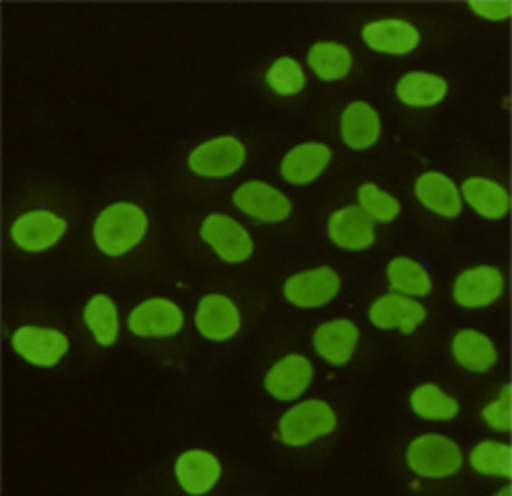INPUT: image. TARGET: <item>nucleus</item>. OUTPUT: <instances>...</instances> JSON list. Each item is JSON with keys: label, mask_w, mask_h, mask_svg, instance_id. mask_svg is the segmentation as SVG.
<instances>
[{"label": "nucleus", "mask_w": 512, "mask_h": 496, "mask_svg": "<svg viewBox=\"0 0 512 496\" xmlns=\"http://www.w3.org/2000/svg\"><path fill=\"white\" fill-rule=\"evenodd\" d=\"M148 232V218L134 203H115L95 224V242L109 257H121L136 248Z\"/></svg>", "instance_id": "1"}, {"label": "nucleus", "mask_w": 512, "mask_h": 496, "mask_svg": "<svg viewBox=\"0 0 512 496\" xmlns=\"http://www.w3.org/2000/svg\"><path fill=\"white\" fill-rule=\"evenodd\" d=\"M336 429L334 410L322 400H306L302 404L287 410L281 423L279 433L283 443L291 447H304L318 437L330 435Z\"/></svg>", "instance_id": "2"}, {"label": "nucleus", "mask_w": 512, "mask_h": 496, "mask_svg": "<svg viewBox=\"0 0 512 496\" xmlns=\"http://www.w3.org/2000/svg\"><path fill=\"white\" fill-rule=\"evenodd\" d=\"M408 466L422 478H447L463 466V453L443 435H422L408 447Z\"/></svg>", "instance_id": "3"}, {"label": "nucleus", "mask_w": 512, "mask_h": 496, "mask_svg": "<svg viewBox=\"0 0 512 496\" xmlns=\"http://www.w3.org/2000/svg\"><path fill=\"white\" fill-rule=\"evenodd\" d=\"M246 160V148L232 136H222L197 146L189 156V167L201 177L222 179L234 175Z\"/></svg>", "instance_id": "4"}, {"label": "nucleus", "mask_w": 512, "mask_h": 496, "mask_svg": "<svg viewBox=\"0 0 512 496\" xmlns=\"http://www.w3.org/2000/svg\"><path fill=\"white\" fill-rule=\"evenodd\" d=\"M13 347L33 365L54 367L68 353L70 341L54 328L23 326L13 335Z\"/></svg>", "instance_id": "5"}, {"label": "nucleus", "mask_w": 512, "mask_h": 496, "mask_svg": "<svg viewBox=\"0 0 512 496\" xmlns=\"http://www.w3.org/2000/svg\"><path fill=\"white\" fill-rule=\"evenodd\" d=\"M201 238L228 263H242L254 251L250 234L236 220L222 214H213L203 222Z\"/></svg>", "instance_id": "6"}, {"label": "nucleus", "mask_w": 512, "mask_h": 496, "mask_svg": "<svg viewBox=\"0 0 512 496\" xmlns=\"http://www.w3.org/2000/svg\"><path fill=\"white\" fill-rule=\"evenodd\" d=\"M340 292V277L330 267L293 275L285 283V298L300 308H320Z\"/></svg>", "instance_id": "7"}, {"label": "nucleus", "mask_w": 512, "mask_h": 496, "mask_svg": "<svg viewBox=\"0 0 512 496\" xmlns=\"http://www.w3.org/2000/svg\"><path fill=\"white\" fill-rule=\"evenodd\" d=\"M238 210L261 222H283L291 214V201L275 187L263 181H250L236 189Z\"/></svg>", "instance_id": "8"}, {"label": "nucleus", "mask_w": 512, "mask_h": 496, "mask_svg": "<svg viewBox=\"0 0 512 496\" xmlns=\"http://www.w3.org/2000/svg\"><path fill=\"white\" fill-rule=\"evenodd\" d=\"M68 224L64 218L52 214V212H29L21 216L13 224V240L17 246H21L23 251L29 253H41L48 251L54 244L60 242V238L66 234Z\"/></svg>", "instance_id": "9"}, {"label": "nucleus", "mask_w": 512, "mask_h": 496, "mask_svg": "<svg viewBox=\"0 0 512 496\" xmlns=\"http://www.w3.org/2000/svg\"><path fill=\"white\" fill-rule=\"evenodd\" d=\"M183 324L181 308L164 298L148 300L130 314V330L138 337H173Z\"/></svg>", "instance_id": "10"}, {"label": "nucleus", "mask_w": 512, "mask_h": 496, "mask_svg": "<svg viewBox=\"0 0 512 496\" xmlns=\"http://www.w3.org/2000/svg\"><path fill=\"white\" fill-rule=\"evenodd\" d=\"M502 292L504 277L496 267H474L457 277L453 296L463 308H484L494 304Z\"/></svg>", "instance_id": "11"}, {"label": "nucleus", "mask_w": 512, "mask_h": 496, "mask_svg": "<svg viewBox=\"0 0 512 496\" xmlns=\"http://www.w3.org/2000/svg\"><path fill=\"white\" fill-rule=\"evenodd\" d=\"M195 322L203 337L211 341H228L238 333L240 312L230 298L211 294L199 302Z\"/></svg>", "instance_id": "12"}, {"label": "nucleus", "mask_w": 512, "mask_h": 496, "mask_svg": "<svg viewBox=\"0 0 512 496\" xmlns=\"http://www.w3.org/2000/svg\"><path fill=\"white\" fill-rule=\"evenodd\" d=\"M314 380V367L304 355H287L267 374L265 386L277 400L300 398Z\"/></svg>", "instance_id": "13"}, {"label": "nucleus", "mask_w": 512, "mask_h": 496, "mask_svg": "<svg viewBox=\"0 0 512 496\" xmlns=\"http://www.w3.org/2000/svg\"><path fill=\"white\" fill-rule=\"evenodd\" d=\"M328 236L334 244L347 251H365L375 242L373 220L361 210V205H349L332 214L328 222Z\"/></svg>", "instance_id": "14"}, {"label": "nucleus", "mask_w": 512, "mask_h": 496, "mask_svg": "<svg viewBox=\"0 0 512 496\" xmlns=\"http://www.w3.org/2000/svg\"><path fill=\"white\" fill-rule=\"evenodd\" d=\"M363 39L365 44L375 52L404 56L418 46L420 33L408 21L386 19V21H375L365 25Z\"/></svg>", "instance_id": "15"}, {"label": "nucleus", "mask_w": 512, "mask_h": 496, "mask_svg": "<svg viewBox=\"0 0 512 496\" xmlns=\"http://www.w3.org/2000/svg\"><path fill=\"white\" fill-rule=\"evenodd\" d=\"M369 318L377 328H383V330L400 328L404 335H412L416 326L426 320V310L422 304L406 296L390 294V296L379 298L371 306Z\"/></svg>", "instance_id": "16"}, {"label": "nucleus", "mask_w": 512, "mask_h": 496, "mask_svg": "<svg viewBox=\"0 0 512 496\" xmlns=\"http://www.w3.org/2000/svg\"><path fill=\"white\" fill-rule=\"evenodd\" d=\"M359 343V328L351 320H332L322 324L314 335L316 351L332 365H345L351 361Z\"/></svg>", "instance_id": "17"}, {"label": "nucleus", "mask_w": 512, "mask_h": 496, "mask_svg": "<svg viewBox=\"0 0 512 496\" xmlns=\"http://www.w3.org/2000/svg\"><path fill=\"white\" fill-rule=\"evenodd\" d=\"M332 160V152L324 144H302L295 146L283 158L281 173L285 181L293 185H308L316 181Z\"/></svg>", "instance_id": "18"}, {"label": "nucleus", "mask_w": 512, "mask_h": 496, "mask_svg": "<svg viewBox=\"0 0 512 496\" xmlns=\"http://www.w3.org/2000/svg\"><path fill=\"white\" fill-rule=\"evenodd\" d=\"M222 476V466L216 456L207 451L193 449L183 453L177 460V478L189 494H205L218 484Z\"/></svg>", "instance_id": "19"}, {"label": "nucleus", "mask_w": 512, "mask_h": 496, "mask_svg": "<svg viewBox=\"0 0 512 496\" xmlns=\"http://www.w3.org/2000/svg\"><path fill=\"white\" fill-rule=\"evenodd\" d=\"M416 197L424 208H429L443 218H457L463 208L457 185L443 173L422 175L416 181Z\"/></svg>", "instance_id": "20"}, {"label": "nucleus", "mask_w": 512, "mask_h": 496, "mask_svg": "<svg viewBox=\"0 0 512 496\" xmlns=\"http://www.w3.org/2000/svg\"><path fill=\"white\" fill-rule=\"evenodd\" d=\"M340 132H343V140L349 148L365 150L379 140L381 119L369 103L357 101L345 109L343 121H340Z\"/></svg>", "instance_id": "21"}, {"label": "nucleus", "mask_w": 512, "mask_h": 496, "mask_svg": "<svg viewBox=\"0 0 512 496\" xmlns=\"http://www.w3.org/2000/svg\"><path fill=\"white\" fill-rule=\"evenodd\" d=\"M463 197L480 216L488 220H500L508 214V191L496 181L484 177L467 179L463 183Z\"/></svg>", "instance_id": "22"}, {"label": "nucleus", "mask_w": 512, "mask_h": 496, "mask_svg": "<svg viewBox=\"0 0 512 496\" xmlns=\"http://www.w3.org/2000/svg\"><path fill=\"white\" fill-rule=\"evenodd\" d=\"M447 80L426 72H410L398 82V97L410 107H433L447 97Z\"/></svg>", "instance_id": "23"}, {"label": "nucleus", "mask_w": 512, "mask_h": 496, "mask_svg": "<svg viewBox=\"0 0 512 496\" xmlns=\"http://www.w3.org/2000/svg\"><path fill=\"white\" fill-rule=\"evenodd\" d=\"M453 355L469 371L484 374L498 361L494 343L478 330H461L453 339Z\"/></svg>", "instance_id": "24"}, {"label": "nucleus", "mask_w": 512, "mask_h": 496, "mask_svg": "<svg viewBox=\"0 0 512 496\" xmlns=\"http://www.w3.org/2000/svg\"><path fill=\"white\" fill-rule=\"evenodd\" d=\"M412 408L418 417L429 421H451L457 417L459 402L451 396H447L439 386L424 384L414 390Z\"/></svg>", "instance_id": "25"}, {"label": "nucleus", "mask_w": 512, "mask_h": 496, "mask_svg": "<svg viewBox=\"0 0 512 496\" xmlns=\"http://www.w3.org/2000/svg\"><path fill=\"white\" fill-rule=\"evenodd\" d=\"M308 62H310L312 70L324 80L345 78L353 68L351 52L345 46L328 44V41H322V44H316L310 50Z\"/></svg>", "instance_id": "26"}, {"label": "nucleus", "mask_w": 512, "mask_h": 496, "mask_svg": "<svg viewBox=\"0 0 512 496\" xmlns=\"http://www.w3.org/2000/svg\"><path fill=\"white\" fill-rule=\"evenodd\" d=\"M388 277L394 292L406 296H426L433 289L431 275L412 259H394L388 267Z\"/></svg>", "instance_id": "27"}, {"label": "nucleus", "mask_w": 512, "mask_h": 496, "mask_svg": "<svg viewBox=\"0 0 512 496\" xmlns=\"http://www.w3.org/2000/svg\"><path fill=\"white\" fill-rule=\"evenodd\" d=\"M84 320H87L89 328L99 345H113L119 337V312L111 298L107 296H95L87 310H84Z\"/></svg>", "instance_id": "28"}, {"label": "nucleus", "mask_w": 512, "mask_h": 496, "mask_svg": "<svg viewBox=\"0 0 512 496\" xmlns=\"http://www.w3.org/2000/svg\"><path fill=\"white\" fill-rule=\"evenodd\" d=\"M472 466L486 476L510 478V447L498 441H484L472 451Z\"/></svg>", "instance_id": "29"}, {"label": "nucleus", "mask_w": 512, "mask_h": 496, "mask_svg": "<svg viewBox=\"0 0 512 496\" xmlns=\"http://www.w3.org/2000/svg\"><path fill=\"white\" fill-rule=\"evenodd\" d=\"M359 203L361 210L377 222H392L400 214V201L390 193L381 191L373 183H365L359 189Z\"/></svg>", "instance_id": "30"}, {"label": "nucleus", "mask_w": 512, "mask_h": 496, "mask_svg": "<svg viewBox=\"0 0 512 496\" xmlns=\"http://www.w3.org/2000/svg\"><path fill=\"white\" fill-rule=\"evenodd\" d=\"M269 85L279 95H297L306 87V74L302 66L297 64L293 58H281L277 60L269 74H267Z\"/></svg>", "instance_id": "31"}, {"label": "nucleus", "mask_w": 512, "mask_h": 496, "mask_svg": "<svg viewBox=\"0 0 512 496\" xmlns=\"http://www.w3.org/2000/svg\"><path fill=\"white\" fill-rule=\"evenodd\" d=\"M482 417L492 429H496L500 433L510 431V388L508 386L502 388V394L496 402H492L484 408Z\"/></svg>", "instance_id": "32"}, {"label": "nucleus", "mask_w": 512, "mask_h": 496, "mask_svg": "<svg viewBox=\"0 0 512 496\" xmlns=\"http://www.w3.org/2000/svg\"><path fill=\"white\" fill-rule=\"evenodd\" d=\"M469 7L488 21H504L510 17V3H469Z\"/></svg>", "instance_id": "33"}]
</instances>
